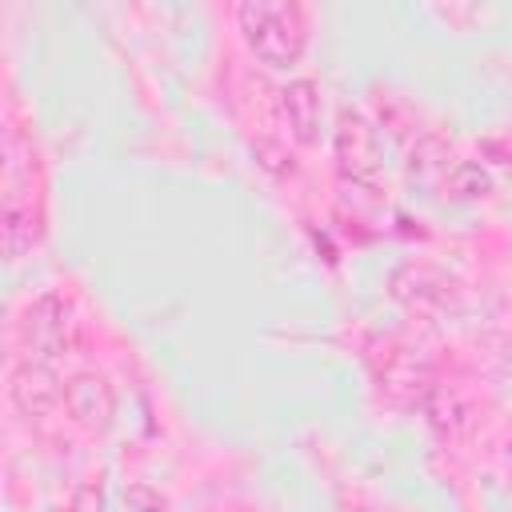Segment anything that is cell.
<instances>
[{"mask_svg": "<svg viewBox=\"0 0 512 512\" xmlns=\"http://www.w3.org/2000/svg\"><path fill=\"white\" fill-rule=\"evenodd\" d=\"M240 16H248V20H256V24H268V32L248 36L260 56H268L272 64L296 60V52H300V44H304L300 12H296V8H264V4H256V8H244Z\"/></svg>", "mask_w": 512, "mask_h": 512, "instance_id": "6da1fadb", "label": "cell"}]
</instances>
